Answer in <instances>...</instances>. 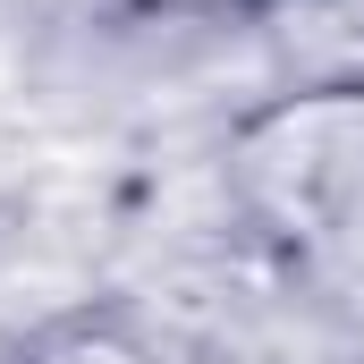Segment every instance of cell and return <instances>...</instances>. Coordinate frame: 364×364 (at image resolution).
<instances>
[{
    "mask_svg": "<svg viewBox=\"0 0 364 364\" xmlns=\"http://www.w3.org/2000/svg\"><path fill=\"white\" fill-rule=\"evenodd\" d=\"M17 364H153V356L119 322H60V331H43Z\"/></svg>",
    "mask_w": 364,
    "mask_h": 364,
    "instance_id": "cell-1",
    "label": "cell"
}]
</instances>
